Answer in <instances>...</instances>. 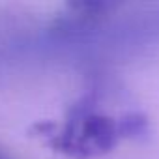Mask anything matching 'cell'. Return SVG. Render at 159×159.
I'll return each instance as SVG.
<instances>
[{
	"instance_id": "1",
	"label": "cell",
	"mask_w": 159,
	"mask_h": 159,
	"mask_svg": "<svg viewBox=\"0 0 159 159\" xmlns=\"http://www.w3.org/2000/svg\"><path fill=\"white\" fill-rule=\"evenodd\" d=\"M0 159H8V157H6V155H4L2 152H0Z\"/></svg>"
}]
</instances>
